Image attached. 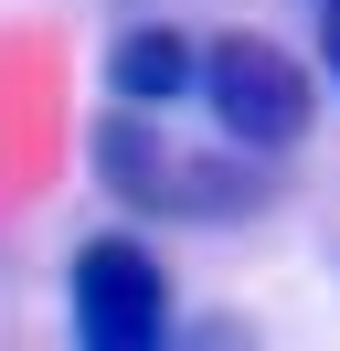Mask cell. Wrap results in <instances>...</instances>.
Wrapping results in <instances>:
<instances>
[{
    "label": "cell",
    "instance_id": "6da1fadb",
    "mask_svg": "<svg viewBox=\"0 0 340 351\" xmlns=\"http://www.w3.org/2000/svg\"><path fill=\"white\" fill-rule=\"evenodd\" d=\"M96 181L127 202V213H160V223H223V213H266V202H276L266 149L191 160L181 138L149 128V107H106L96 117Z\"/></svg>",
    "mask_w": 340,
    "mask_h": 351
},
{
    "label": "cell",
    "instance_id": "7a4b0ae2",
    "mask_svg": "<svg viewBox=\"0 0 340 351\" xmlns=\"http://www.w3.org/2000/svg\"><path fill=\"white\" fill-rule=\"evenodd\" d=\"M202 107H212V128H223L234 149H266V160H287L298 138H308L319 86H308V64H298L276 32L223 22V32H202Z\"/></svg>",
    "mask_w": 340,
    "mask_h": 351
},
{
    "label": "cell",
    "instance_id": "3957f363",
    "mask_svg": "<svg viewBox=\"0 0 340 351\" xmlns=\"http://www.w3.org/2000/svg\"><path fill=\"white\" fill-rule=\"evenodd\" d=\"M64 308H75V341L85 351H160L170 341V266L160 245L117 234H85L75 266H64Z\"/></svg>",
    "mask_w": 340,
    "mask_h": 351
},
{
    "label": "cell",
    "instance_id": "277c9868",
    "mask_svg": "<svg viewBox=\"0 0 340 351\" xmlns=\"http://www.w3.org/2000/svg\"><path fill=\"white\" fill-rule=\"evenodd\" d=\"M106 96L117 107H170V96H202V43L170 22H127L106 43Z\"/></svg>",
    "mask_w": 340,
    "mask_h": 351
},
{
    "label": "cell",
    "instance_id": "5b68a950",
    "mask_svg": "<svg viewBox=\"0 0 340 351\" xmlns=\"http://www.w3.org/2000/svg\"><path fill=\"white\" fill-rule=\"evenodd\" d=\"M319 64H330V86H340V0H319Z\"/></svg>",
    "mask_w": 340,
    "mask_h": 351
}]
</instances>
